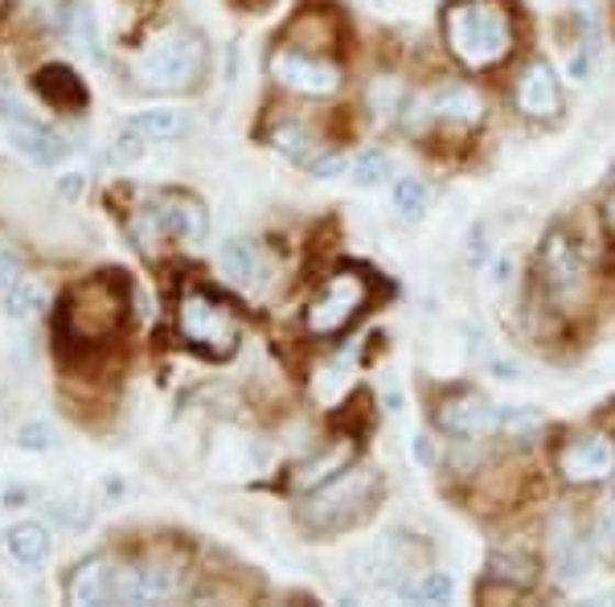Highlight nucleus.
I'll list each match as a JSON object with an SVG mask.
<instances>
[{
    "label": "nucleus",
    "instance_id": "obj_38",
    "mask_svg": "<svg viewBox=\"0 0 615 607\" xmlns=\"http://www.w3.org/2000/svg\"><path fill=\"white\" fill-rule=\"evenodd\" d=\"M603 222H607V231L615 234V193L607 198V210H603Z\"/></svg>",
    "mask_w": 615,
    "mask_h": 607
},
{
    "label": "nucleus",
    "instance_id": "obj_13",
    "mask_svg": "<svg viewBox=\"0 0 615 607\" xmlns=\"http://www.w3.org/2000/svg\"><path fill=\"white\" fill-rule=\"evenodd\" d=\"M427 111H431V120H439V124L472 127V124H480V120H484V99H480L472 87L451 82V87H439V91L431 94Z\"/></svg>",
    "mask_w": 615,
    "mask_h": 607
},
{
    "label": "nucleus",
    "instance_id": "obj_6",
    "mask_svg": "<svg viewBox=\"0 0 615 607\" xmlns=\"http://www.w3.org/2000/svg\"><path fill=\"white\" fill-rule=\"evenodd\" d=\"M271 78H276L279 87H288L295 94H312V99H321V94H333L340 87V70L333 63H321V58H312L304 49H279L271 54Z\"/></svg>",
    "mask_w": 615,
    "mask_h": 607
},
{
    "label": "nucleus",
    "instance_id": "obj_36",
    "mask_svg": "<svg viewBox=\"0 0 615 607\" xmlns=\"http://www.w3.org/2000/svg\"><path fill=\"white\" fill-rule=\"evenodd\" d=\"M58 189H62V198H70V202H78L82 193H87V177L82 172H66L58 181Z\"/></svg>",
    "mask_w": 615,
    "mask_h": 607
},
{
    "label": "nucleus",
    "instance_id": "obj_22",
    "mask_svg": "<svg viewBox=\"0 0 615 607\" xmlns=\"http://www.w3.org/2000/svg\"><path fill=\"white\" fill-rule=\"evenodd\" d=\"M591 562V546L586 538H579L574 530H567L562 538H554V571L562 578H579Z\"/></svg>",
    "mask_w": 615,
    "mask_h": 607
},
{
    "label": "nucleus",
    "instance_id": "obj_2",
    "mask_svg": "<svg viewBox=\"0 0 615 607\" xmlns=\"http://www.w3.org/2000/svg\"><path fill=\"white\" fill-rule=\"evenodd\" d=\"M201 70H205V46L185 30L160 33L153 46L139 54V78L148 87H160V91L193 87Z\"/></svg>",
    "mask_w": 615,
    "mask_h": 607
},
{
    "label": "nucleus",
    "instance_id": "obj_32",
    "mask_svg": "<svg viewBox=\"0 0 615 607\" xmlns=\"http://www.w3.org/2000/svg\"><path fill=\"white\" fill-rule=\"evenodd\" d=\"M276 148L283 156H300L308 148V136H304V127H295V124H279L276 132Z\"/></svg>",
    "mask_w": 615,
    "mask_h": 607
},
{
    "label": "nucleus",
    "instance_id": "obj_15",
    "mask_svg": "<svg viewBox=\"0 0 615 607\" xmlns=\"http://www.w3.org/2000/svg\"><path fill=\"white\" fill-rule=\"evenodd\" d=\"M156 218H160V231L177 238V243H201L205 238V210L189 198H169V202L156 205Z\"/></svg>",
    "mask_w": 615,
    "mask_h": 607
},
{
    "label": "nucleus",
    "instance_id": "obj_4",
    "mask_svg": "<svg viewBox=\"0 0 615 607\" xmlns=\"http://www.w3.org/2000/svg\"><path fill=\"white\" fill-rule=\"evenodd\" d=\"M369 300V283L357 276V271H340L321 288V296L308 304L304 325L312 337H337L345 328L354 325L361 308Z\"/></svg>",
    "mask_w": 615,
    "mask_h": 607
},
{
    "label": "nucleus",
    "instance_id": "obj_30",
    "mask_svg": "<svg viewBox=\"0 0 615 607\" xmlns=\"http://www.w3.org/2000/svg\"><path fill=\"white\" fill-rule=\"evenodd\" d=\"M595 550H600L603 559H615V497L595 517Z\"/></svg>",
    "mask_w": 615,
    "mask_h": 607
},
{
    "label": "nucleus",
    "instance_id": "obj_18",
    "mask_svg": "<svg viewBox=\"0 0 615 607\" xmlns=\"http://www.w3.org/2000/svg\"><path fill=\"white\" fill-rule=\"evenodd\" d=\"M13 140H16V153L30 156L33 165H58L62 156H66V144L58 136H49V132H42L37 124H30V120H16Z\"/></svg>",
    "mask_w": 615,
    "mask_h": 607
},
{
    "label": "nucleus",
    "instance_id": "obj_23",
    "mask_svg": "<svg viewBox=\"0 0 615 607\" xmlns=\"http://www.w3.org/2000/svg\"><path fill=\"white\" fill-rule=\"evenodd\" d=\"M304 33H308L304 46L328 49L333 42H337V21H333L328 13H312V9H308V13H300L292 21V30H288V42H292V37H304Z\"/></svg>",
    "mask_w": 615,
    "mask_h": 607
},
{
    "label": "nucleus",
    "instance_id": "obj_33",
    "mask_svg": "<svg viewBox=\"0 0 615 607\" xmlns=\"http://www.w3.org/2000/svg\"><path fill=\"white\" fill-rule=\"evenodd\" d=\"M21 448H30V452H46L54 448V431L42 427V423H30V427H21V439H16Z\"/></svg>",
    "mask_w": 615,
    "mask_h": 607
},
{
    "label": "nucleus",
    "instance_id": "obj_11",
    "mask_svg": "<svg viewBox=\"0 0 615 607\" xmlns=\"http://www.w3.org/2000/svg\"><path fill=\"white\" fill-rule=\"evenodd\" d=\"M538 267H541V276H546V288L562 300L574 296V292H579V283H583V259H579V247L570 243L567 231L546 234Z\"/></svg>",
    "mask_w": 615,
    "mask_h": 607
},
{
    "label": "nucleus",
    "instance_id": "obj_17",
    "mask_svg": "<svg viewBox=\"0 0 615 607\" xmlns=\"http://www.w3.org/2000/svg\"><path fill=\"white\" fill-rule=\"evenodd\" d=\"M115 571L120 566H111L108 559L82 562L70 578V604H108L111 587H115Z\"/></svg>",
    "mask_w": 615,
    "mask_h": 607
},
{
    "label": "nucleus",
    "instance_id": "obj_20",
    "mask_svg": "<svg viewBox=\"0 0 615 607\" xmlns=\"http://www.w3.org/2000/svg\"><path fill=\"white\" fill-rule=\"evenodd\" d=\"M46 554H49V533L42 530V526L25 521V526H13V530H9V559H13L16 566H42Z\"/></svg>",
    "mask_w": 615,
    "mask_h": 607
},
{
    "label": "nucleus",
    "instance_id": "obj_10",
    "mask_svg": "<svg viewBox=\"0 0 615 607\" xmlns=\"http://www.w3.org/2000/svg\"><path fill=\"white\" fill-rule=\"evenodd\" d=\"M435 423L439 431L451 439H480L492 436L501 427V411L477 394H460V398H447L439 411H435Z\"/></svg>",
    "mask_w": 615,
    "mask_h": 607
},
{
    "label": "nucleus",
    "instance_id": "obj_34",
    "mask_svg": "<svg viewBox=\"0 0 615 607\" xmlns=\"http://www.w3.org/2000/svg\"><path fill=\"white\" fill-rule=\"evenodd\" d=\"M345 172H354V165H349L345 156H324V160H312V177H321V181H333V177H345Z\"/></svg>",
    "mask_w": 615,
    "mask_h": 607
},
{
    "label": "nucleus",
    "instance_id": "obj_9",
    "mask_svg": "<svg viewBox=\"0 0 615 607\" xmlns=\"http://www.w3.org/2000/svg\"><path fill=\"white\" fill-rule=\"evenodd\" d=\"M75 304L70 316H75V328L78 337H108L111 328L120 325V288L108 280H94L87 288H78L75 292Z\"/></svg>",
    "mask_w": 615,
    "mask_h": 607
},
{
    "label": "nucleus",
    "instance_id": "obj_24",
    "mask_svg": "<svg viewBox=\"0 0 615 607\" xmlns=\"http://www.w3.org/2000/svg\"><path fill=\"white\" fill-rule=\"evenodd\" d=\"M451 592H456V583H451V575H444V571H427V575H418L415 583H402L399 587L402 599H415V604H447Z\"/></svg>",
    "mask_w": 615,
    "mask_h": 607
},
{
    "label": "nucleus",
    "instance_id": "obj_21",
    "mask_svg": "<svg viewBox=\"0 0 615 607\" xmlns=\"http://www.w3.org/2000/svg\"><path fill=\"white\" fill-rule=\"evenodd\" d=\"M489 575L496 583H508V587H529L538 578V562L522 554V550H492Z\"/></svg>",
    "mask_w": 615,
    "mask_h": 607
},
{
    "label": "nucleus",
    "instance_id": "obj_26",
    "mask_svg": "<svg viewBox=\"0 0 615 607\" xmlns=\"http://www.w3.org/2000/svg\"><path fill=\"white\" fill-rule=\"evenodd\" d=\"M345 464H349V448H333L328 456H321V460H312V464L300 468L295 484H300V488H316V484H328L333 476H340V472H345Z\"/></svg>",
    "mask_w": 615,
    "mask_h": 607
},
{
    "label": "nucleus",
    "instance_id": "obj_25",
    "mask_svg": "<svg viewBox=\"0 0 615 607\" xmlns=\"http://www.w3.org/2000/svg\"><path fill=\"white\" fill-rule=\"evenodd\" d=\"M394 210L402 214V222H423L431 210V189L418 177H402L394 186Z\"/></svg>",
    "mask_w": 615,
    "mask_h": 607
},
{
    "label": "nucleus",
    "instance_id": "obj_1",
    "mask_svg": "<svg viewBox=\"0 0 615 607\" xmlns=\"http://www.w3.org/2000/svg\"><path fill=\"white\" fill-rule=\"evenodd\" d=\"M447 49L460 58L468 70H489L505 63L513 49V30L501 9H492L484 0H451L444 13Z\"/></svg>",
    "mask_w": 615,
    "mask_h": 607
},
{
    "label": "nucleus",
    "instance_id": "obj_7",
    "mask_svg": "<svg viewBox=\"0 0 615 607\" xmlns=\"http://www.w3.org/2000/svg\"><path fill=\"white\" fill-rule=\"evenodd\" d=\"M172 595H181V571L177 566L144 562V566L115 571L111 599H123V604H165Z\"/></svg>",
    "mask_w": 615,
    "mask_h": 607
},
{
    "label": "nucleus",
    "instance_id": "obj_40",
    "mask_svg": "<svg viewBox=\"0 0 615 607\" xmlns=\"http://www.w3.org/2000/svg\"><path fill=\"white\" fill-rule=\"evenodd\" d=\"M612 172H615V160H612Z\"/></svg>",
    "mask_w": 615,
    "mask_h": 607
},
{
    "label": "nucleus",
    "instance_id": "obj_16",
    "mask_svg": "<svg viewBox=\"0 0 615 607\" xmlns=\"http://www.w3.org/2000/svg\"><path fill=\"white\" fill-rule=\"evenodd\" d=\"M33 91L42 94L46 103H54L58 111H78L87 103V87L78 82L70 66H46L42 75L33 78Z\"/></svg>",
    "mask_w": 615,
    "mask_h": 607
},
{
    "label": "nucleus",
    "instance_id": "obj_27",
    "mask_svg": "<svg viewBox=\"0 0 615 607\" xmlns=\"http://www.w3.org/2000/svg\"><path fill=\"white\" fill-rule=\"evenodd\" d=\"M390 172H394V160H390V153H378V148H369V153H361L354 160V186L373 189V186H382Z\"/></svg>",
    "mask_w": 615,
    "mask_h": 607
},
{
    "label": "nucleus",
    "instance_id": "obj_12",
    "mask_svg": "<svg viewBox=\"0 0 615 607\" xmlns=\"http://www.w3.org/2000/svg\"><path fill=\"white\" fill-rule=\"evenodd\" d=\"M517 108L529 120H558L562 115V87L546 63H529L517 78Z\"/></svg>",
    "mask_w": 615,
    "mask_h": 607
},
{
    "label": "nucleus",
    "instance_id": "obj_14",
    "mask_svg": "<svg viewBox=\"0 0 615 607\" xmlns=\"http://www.w3.org/2000/svg\"><path fill=\"white\" fill-rule=\"evenodd\" d=\"M217 263H222V271L234 283H243V288H259L267 280V259H262L259 243H250V238H226L217 247Z\"/></svg>",
    "mask_w": 615,
    "mask_h": 607
},
{
    "label": "nucleus",
    "instance_id": "obj_35",
    "mask_svg": "<svg viewBox=\"0 0 615 607\" xmlns=\"http://www.w3.org/2000/svg\"><path fill=\"white\" fill-rule=\"evenodd\" d=\"M468 263H472V267H484V263H489V231H484V226H477V231H472V247H468Z\"/></svg>",
    "mask_w": 615,
    "mask_h": 607
},
{
    "label": "nucleus",
    "instance_id": "obj_19",
    "mask_svg": "<svg viewBox=\"0 0 615 607\" xmlns=\"http://www.w3.org/2000/svg\"><path fill=\"white\" fill-rule=\"evenodd\" d=\"M132 127H136L144 140H177L189 132V115L177 108H148V111H136L132 115Z\"/></svg>",
    "mask_w": 615,
    "mask_h": 607
},
{
    "label": "nucleus",
    "instance_id": "obj_31",
    "mask_svg": "<svg viewBox=\"0 0 615 607\" xmlns=\"http://www.w3.org/2000/svg\"><path fill=\"white\" fill-rule=\"evenodd\" d=\"M144 136H139L136 127L127 124L120 132V136H115V144H111V160H115V165H132V160H139V153H144Z\"/></svg>",
    "mask_w": 615,
    "mask_h": 607
},
{
    "label": "nucleus",
    "instance_id": "obj_8",
    "mask_svg": "<svg viewBox=\"0 0 615 607\" xmlns=\"http://www.w3.org/2000/svg\"><path fill=\"white\" fill-rule=\"evenodd\" d=\"M562 476L574 484H595L607 481L615 472V443L607 436H579L570 439L562 456H558Z\"/></svg>",
    "mask_w": 615,
    "mask_h": 607
},
{
    "label": "nucleus",
    "instance_id": "obj_28",
    "mask_svg": "<svg viewBox=\"0 0 615 607\" xmlns=\"http://www.w3.org/2000/svg\"><path fill=\"white\" fill-rule=\"evenodd\" d=\"M501 431H508L513 439H529L534 431H541V415L534 406H505L501 411Z\"/></svg>",
    "mask_w": 615,
    "mask_h": 607
},
{
    "label": "nucleus",
    "instance_id": "obj_5",
    "mask_svg": "<svg viewBox=\"0 0 615 607\" xmlns=\"http://www.w3.org/2000/svg\"><path fill=\"white\" fill-rule=\"evenodd\" d=\"M369 501H373V472L357 468V472L333 476L321 497L308 501V505H312V509H308V521H312L316 530H345V526H354V521L366 517Z\"/></svg>",
    "mask_w": 615,
    "mask_h": 607
},
{
    "label": "nucleus",
    "instance_id": "obj_29",
    "mask_svg": "<svg viewBox=\"0 0 615 607\" xmlns=\"http://www.w3.org/2000/svg\"><path fill=\"white\" fill-rule=\"evenodd\" d=\"M42 304H46V296H42V288H33L30 280H16L13 288H9V312H13V316H33Z\"/></svg>",
    "mask_w": 615,
    "mask_h": 607
},
{
    "label": "nucleus",
    "instance_id": "obj_3",
    "mask_svg": "<svg viewBox=\"0 0 615 607\" xmlns=\"http://www.w3.org/2000/svg\"><path fill=\"white\" fill-rule=\"evenodd\" d=\"M177 328H181L185 345H193L205 358H231L238 349V321L210 292H185L181 308H177Z\"/></svg>",
    "mask_w": 615,
    "mask_h": 607
},
{
    "label": "nucleus",
    "instance_id": "obj_37",
    "mask_svg": "<svg viewBox=\"0 0 615 607\" xmlns=\"http://www.w3.org/2000/svg\"><path fill=\"white\" fill-rule=\"evenodd\" d=\"M586 70H591V58H586V49H579V54L570 58V75L583 78V82H586Z\"/></svg>",
    "mask_w": 615,
    "mask_h": 607
},
{
    "label": "nucleus",
    "instance_id": "obj_39",
    "mask_svg": "<svg viewBox=\"0 0 615 607\" xmlns=\"http://www.w3.org/2000/svg\"><path fill=\"white\" fill-rule=\"evenodd\" d=\"M238 4H246V9H255V4H262V0H238Z\"/></svg>",
    "mask_w": 615,
    "mask_h": 607
}]
</instances>
